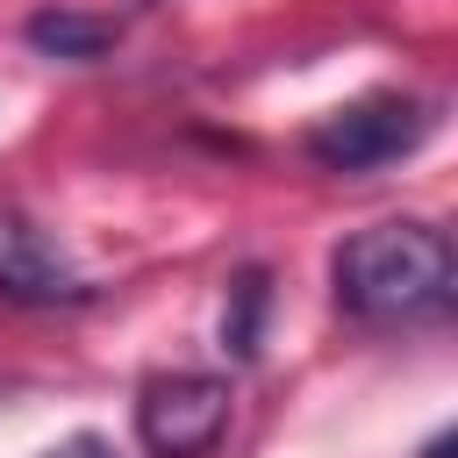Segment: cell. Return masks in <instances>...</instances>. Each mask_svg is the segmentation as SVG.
Segmentation results:
<instances>
[{
    "mask_svg": "<svg viewBox=\"0 0 458 458\" xmlns=\"http://www.w3.org/2000/svg\"><path fill=\"white\" fill-rule=\"evenodd\" d=\"M329 286L351 322H415L458 301V243L429 222H372L336 243Z\"/></svg>",
    "mask_w": 458,
    "mask_h": 458,
    "instance_id": "cell-1",
    "label": "cell"
},
{
    "mask_svg": "<svg viewBox=\"0 0 458 458\" xmlns=\"http://www.w3.org/2000/svg\"><path fill=\"white\" fill-rule=\"evenodd\" d=\"M57 458H107V444H100V437H72Z\"/></svg>",
    "mask_w": 458,
    "mask_h": 458,
    "instance_id": "cell-7",
    "label": "cell"
},
{
    "mask_svg": "<svg viewBox=\"0 0 458 458\" xmlns=\"http://www.w3.org/2000/svg\"><path fill=\"white\" fill-rule=\"evenodd\" d=\"M93 286L57 258V243L43 229H29L21 215H0V301L21 308H57V301H86Z\"/></svg>",
    "mask_w": 458,
    "mask_h": 458,
    "instance_id": "cell-4",
    "label": "cell"
},
{
    "mask_svg": "<svg viewBox=\"0 0 458 458\" xmlns=\"http://www.w3.org/2000/svg\"><path fill=\"white\" fill-rule=\"evenodd\" d=\"M265 308H272V279H265V265H243V272L229 279V308H222V351H229V358H258V344H265Z\"/></svg>",
    "mask_w": 458,
    "mask_h": 458,
    "instance_id": "cell-6",
    "label": "cell"
},
{
    "mask_svg": "<svg viewBox=\"0 0 458 458\" xmlns=\"http://www.w3.org/2000/svg\"><path fill=\"white\" fill-rule=\"evenodd\" d=\"M229 429V379L215 372H157L136 394V437L150 458H208Z\"/></svg>",
    "mask_w": 458,
    "mask_h": 458,
    "instance_id": "cell-3",
    "label": "cell"
},
{
    "mask_svg": "<svg viewBox=\"0 0 458 458\" xmlns=\"http://www.w3.org/2000/svg\"><path fill=\"white\" fill-rule=\"evenodd\" d=\"M422 458H458V429H444V437H437V444H429Z\"/></svg>",
    "mask_w": 458,
    "mask_h": 458,
    "instance_id": "cell-8",
    "label": "cell"
},
{
    "mask_svg": "<svg viewBox=\"0 0 458 458\" xmlns=\"http://www.w3.org/2000/svg\"><path fill=\"white\" fill-rule=\"evenodd\" d=\"M29 43H36L43 57L93 64V57L114 50V21H100V14H72V7H43V14L29 21Z\"/></svg>",
    "mask_w": 458,
    "mask_h": 458,
    "instance_id": "cell-5",
    "label": "cell"
},
{
    "mask_svg": "<svg viewBox=\"0 0 458 458\" xmlns=\"http://www.w3.org/2000/svg\"><path fill=\"white\" fill-rule=\"evenodd\" d=\"M429 129H437V114L422 100H408V93H365V100H351V107H336V114H322L308 129V157L322 172H379V165L422 150Z\"/></svg>",
    "mask_w": 458,
    "mask_h": 458,
    "instance_id": "cell-2",
    "label": "cell"
}]
</instances>
